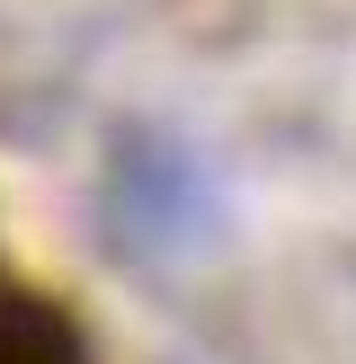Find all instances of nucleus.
Wrapping results in <instances>:
<instances>
[{"instance_id":"nucleus-1","label":"nucleus","mask_w":356,"mask_h":364,"mask_svg":"<svg viewBox=\"0 0 356 364\" xmlns=\"http://www.w3.org/2000/svg\"><path fill=\"white\" fill-rule=\"evenodd\" d=\"M107 223L152 258H205L231 240V196L205 151H187L160 124H125L107 151Z\"/></svg>"}]
</instances>
